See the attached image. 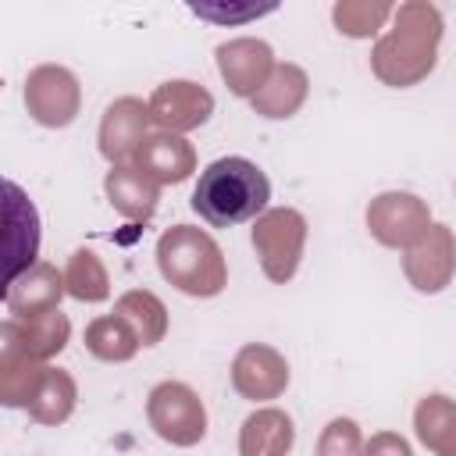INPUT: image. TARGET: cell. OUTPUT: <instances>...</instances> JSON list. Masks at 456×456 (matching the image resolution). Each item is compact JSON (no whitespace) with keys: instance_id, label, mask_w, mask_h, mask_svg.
I'll return each mask as SVG.
<instances>
[{"instance_id":"obj_4","label":"cell","mask_w":456,"mask_h":456,"mask_svg":"<svg viewBox=\"0 0 456 456\" xmlns=\"http://www.w3.org/2000/svg\"><path fill=\"white\" fill-rule=\"evenodd\" d=\"M303 242H306V217L292 207L264 210L253 224V249L260 256V267L278 285H285L296 274Z\"/></svg>"},{"instance_id":"obj_28","label":"cell","mask_w":456,"mask_h":456,"mask_svg":"<svg viewBox=\"0 0 456 456\" xmlns=\"http://www.w3.org/2000/svg\"><path fill=\"white\" fill-rule=\"evenodd\" d=\"M271 11H274V4H264V7H253V4H246V7H210V4H192V14H200V18H207V21H217V25L253 21V18L271 14Z\"/></svg>"},{"instance_id":"obj_19","label":"cell","mask_w":456,"mask_h":456,"mask_svg":"<svg viewBox=\"0 0 456 456\" xmlns=\"http://www.w3.org/2000/svg\"><path fill=\"white\" fill-rule=\"evenodd\" d=\"M107 200L118 214H125L128 221H150L157 210V185L139 171V167H110L103 178Z\"/></svg>"},{"instance_id":"obj_5","label":"cell","mask_w":456,"mask_h":456,"mask_svg":"<svg viewBox=\"0 0 456 456\" xmlns=\"http://www.w3.org/2000/svg\"><path fill=\"white\" fill-rule=\"evenodd\" d=\"M150 428L171 445H196L207 435V410L182 381H160L146 399Z\"/></svg>"},{"instance_id":"obj_21","label":"cell","mask_w":456,"mask_h":456,"mask_svg":"<svg viewBox=\"0 0 456 456\" xmlns=\"http://www.w3.org/2000/svg\"><path fill=\"white\" fill-rule=\"evenodd\" d=\"M413 428L435 456H456V403L449 395H424L413 410Z\"/></svg>"},{"instance_id":"obj_12","label":"cell","mask_w":456,"mask_h":456,"mask_svg":"<svg viewBox=\"0 0 456 456\" xmlns=\"http://www.w3.org/2000/svg\"><path fill=\"white\" fill-rule=\"evenodd\" d=\"M217 68L235 96H256L274 71V53L264 39H232L217 46Z\"/></svg>"},{"instance_id":"obj_25","label":"cell","mask_w":456,"mask_h":456,"mask_svg":"<svg viewBox=\"0 0 456 456\" xmlns=\"http://www.w3.org/2000/svg\"><path fill=\"white\" fill-rule=\"evenodd\" d=\"M64 285L75 299L82 303H100L110 296V278L100 264V256L93 249H75L68 267H64Z\"/></svg>"},{"instance_id":"obj_1","label":"cell","mask_w":456,"mask_h":456,"mask_svg":"<svg viewBox=\"0 0 456 456\" xmlns=\"http://www.w3.org/2000/svg\"><path fill=\"white\" fill-rule=\"evenodd\" d=\"M438 43H442V14L424 4L410 0L399 4L392 14V28L378 39L370 53V68L385 86H413L431 75L438 61Z\"/></svg>"},{"instance_id":"obj_10","label":"cell","mask_w":456,"mask_h":456,"mask_svg":"<svg viewBox=\"0 0 456 456\" xmlns=\"http://www.w3.org/2000/svg\"><path fill=\"white\" fill-rule=\"evenodd\" d=\"M150 121H153V118H150V103H142V100H135V96L114 100V103L107 107L103 121H100V153H103L114 167L128 164V160L139 153V146L146 142V125H150Z\"/></svg>"},{"instance_id":"obj_9","label":"cell","mask_w":456,"mask_h":456,"mask_svg":"<svg viewBox=\"0 0 456 456\" xmlns=\"http://www.w3.org/2000/svg\"><path fill=\"white\" fill-rule=\"evenodd\" d=\"M403 271L417 292H442L456 271V239L445 224H431L428 235L406 249Z\"/></svg>"},{"instance_id":"obj_3","label":"cell","mask_w":456,"mask_h":456,"mask_svg":"<svg viewBox=\"0 0 456 456\" xmlns=\"http://www.w3.org/2000/svg\"><path fill=\"white\" fill-rule=\"evenodd\" d=\"M157 267L185 296H217L228 281L221 246L192 224H175L157 239Z\"/></svg>"},{"instance_id":"obj_17","label":"cell","mask_w":456,"mask_h":456,"mask_svg":"<svg viewBox=\"0 0 456 456\" xmlns=\"http://www.w3.org/2000/svg\"><path fill=\"white\" fill-rule=\"evenodd\" d=\"M0 331H7L25 356H32V360L43 363V360H50L53 353H61L68 346L71 324H68V317L61 310H46V314L28 317V321H14L11 317V321H4Z\"/></svg>"},{"instance_id":"obj_22","label":"cell","mask_w":456,"mask_h":456,"mask_svg":"<svg viewBox=\"0 0 456 456\" xmlns=\"http://www.w3.org/2000/svg\"><path fill=\"white\" fill-rule=\"evenodd\" d=\"M114 314L135 331V338H139L142 346H157V342L164 338V331H167V310H164V303H160L153 292H146V289L125 292V296L114 303Z\"/></svg>"},{"instance_id":"obj_14","label":"cell","mask_w":456,"mask_h":456,"mask_svg":"<svg viewBox=\"0 0 456 456\" xmlns=\"http://www.w3.org/2000/svg\"><path fill=\"white\" fill-rule=\"evenodd\" d=\"M64 292H68L64 274L53 264H36L25 274H18L14 281H7L4 303H7V314L14 321H28V317H39L46 310H57Z\"/></svg>"},{"instance_id":"obj_11","label":"cell","mask_w":456,"mask_h":456,"mask_svg":"<svg viewBox=\"0 0 456 456\" xmlns=\"http://www.w3.org/2000/svg\"><path fill=\"white\" fill-rule=\"evenodd\" d=\"M4 214H7V281L36 267L39 256V214L18 182H4Z\"/></svg>"},{"instance_id":"obj_18","label":"cell","mask_w":456,"mask_h":456,"mask_svg":"<svg viewBox=\"0 0 456 456\" xmlns=\"http://www.w3.org/2000/svg\"><path fill=\"white\" fill-rule=\"evenodd\" d=\"M306 89H310V78L299 64H274L271 78L256 96H249V103L264 118H292L303 107Z\"/></svg>"},{"instance_id":"obj_6","label":"cell","mask_w":456,"mask_h":456,"mask_svg":"<svg viewBox=\"0 0 456 456\" xmlns=\"http://www.w3.org/2000/svg\"><path fill=\"white\" fill-rule=\"evenodd\" d=\"M367 228L381 246L410 249L428 235L431 214H428L424 200H417L413 192H381L367 207Z\"/></svg>"},{"instance_id":"obj_13","label":"cell","mask_w":456,"mask_h":456,"mask_svg":"<svg viewBox=\"0 0 456 456\" xmlns=\"http://www.w3.org/2000/svg\"><path fill=\"white\" fill-rule=\"evenodd\" d=\"M214 110V96L196 86V82H164L157 86V93L150 96V118L167 128L171 135L175 132H189L196 125H203Z\"/></svg>"},{"instance_id":"obj_23","label":"cell","mask_w":456,"mask_h":456,"mask_svg":"<svg viewBox=\"0 0 456 456\" xmlns=\"http://www.w3.org/2000/svg\"><path fill=\"white\" fill-rule=\"evenodd\" d=\"M75 410V381L68 370L61 367H46L32 403H28V417L39 424H61L68 420V413Z\"/></svg>"},{"instance_id":"obj_20","label":"cell","mask_w":456,"mask_h":456,"mask_svg":"<svg viewBox=\"0 0 456 456\" xmlns=\"http://www.w3.org/2000/svg\"><path fill=\"white\" fill-rule=\"evenodd\" d=\"M0 338H4V349H0V399H4V406H28L43 374H46V367H39V360L25 356L7 331H0Z\"/></svg>"},{"instance_id":"obj_27","label":"cell","mask_w":456,"mask_h":456,"mask_svg":"<svg viewBox=\"0 0 456 456\" xmlns=\"http://www.w3.org/2000/svg\"><path fill=\"white\" fill-rule=\"evenodd\" d=\"M317 456H363V438L356 420L335 417L317 438Z\"/></svg>"},{"instance_id":"obj_7","label":"cell","mask_w":456,"mask_h":456,"mask_svg":"<svg viewBox=\"0 0 456 456\" xmlns=\"http://www.w3.org/2000/svg\"><path fill=\"white\" fill-rule=\"evenodd\" d=\"M78 103H82V93H78V82L68 68L61 64H43L28 75L25 82V107L28 114L46 125V128H64L75 121L78 114Z\"/></svg>"},{"instance_id":"obj_15","label":"cell","mask_w":456,"mask_h":456,"mask_svg":"<svg viewBox=\"0 0 456 456\" xmlns=\"http://www.w3.org/2000/svg\"><path fill=\"white\" fill-rule=\"evenodd\" d=\"M135 167L153 185H178L196 171V153L182 135L157 132V135H146V142L139 146Z\"/></svg>"},{"instance_id":"obj_8","label":"cell","mask_w":456,"mask_h":456,"mask_svg":"<svg viewBox=\"0 0 456 456\" xmlns=\"http://www.w3.org/2000/svg\"><path fill=\"white\" fill-rule=\"evenodd\" d=\"M232 385L242 399H278L289 385V363L278 349L264 342H249L232 360Z\"/></svg>"},{"instance_id":"obj_29","label":"cell","mask_w":456,"mask_h":456,"mask_svg":"<svg viewBox=\"0 0 456 456\" xmlns=\"http://www.w3.org/2000/svg\"><path fill=\"white\" fill-rule=\"evenodd\" d=\"M363 456H413L406 438L403 435H392V431H381L374 435L367 445H363Z\"/></svg>"},{"instance_id":"obj_2","label":"cell","mask_w":456,"mask_h":456,"mask_svg":"<svg viewBox=\"0 0 456 456\" xmlns=\"http://www.w3.org/2000/svg\"><path fill=\"white\" fill-rule=\"evenodd\" d=\"M271 200L267 175L246 157H221L207 164L192 189V210L210 228H232L239 221L260 217Z\"/></svg>"},{"instance_id":"obj_24","label":"cell","mask_w":456,"mask_h":456,"mask_svg":"<svg viewBox=\"0 0 456 456\" xmlns=\"http://www.w3.org/2000/svg\"><path fill=\"white\" fill-rule=\"evenodd\" d=\"M142 342L135 338V331L118 317H96L89 328H86V349L96 356V360H107V363H121V360H132L135 349Z\"/></svg>"},{"instance_id":"obj_26","label":"cell","mask_w":456,"mask_h":456,"mask_svg":"<svg viewBox=\"0 0 456 456\" xmlns=\"http://www.w3.org/2000/svg\"><path fill=\"white\" fill-rule=\"evenodd\" d=\"M395 7L392 4H335V25L342 36H353V39H363V36H374L385 18H392Z\"/></svg>"},{"instance_id":"obj_16","label":"cell","mask_w":456,"mask_h":456,"mask_svg":"<svg viewBox=\"0 0 456 456\" xmlns=\"http://www.w3.org/2000/svg\"><path fill=\"white\" fill-rule=\"evenodd\" d=\"M296 442L292 417L285 410L264 406L242 420L239 431V456H289Z\"/></svg>"}]
</instances>
